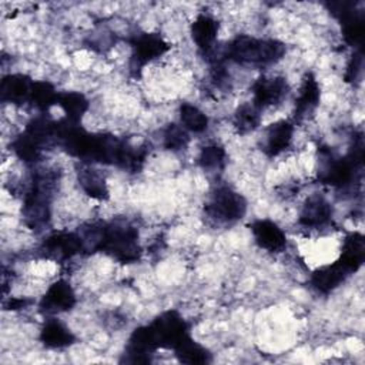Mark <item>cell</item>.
<instances>
[{
	"mask_svg": "<svg viewBox=\"0 0 365 365\" xmlns=\"http://www.w3.org/2000/svg\"><path fill=\"white\" fill-rule=\"evenodd\" d=\"M56 144L83 163L111 164L128 173L140 171L147 157L144 145L137 147L110 134L88 133L80 123L67 118L57 121Z\"/></svg>",
	"mask_w": 365,
	"mask_h": 365,
	"instance_id": "1",
	"label": "cell"
},
{
	"mask_svg": "<svg viewBox=\"0 0 365 365\" xmlns=\"http://www.w3.org/2000/svg\"><path fill=\"white\" fill-rule=\"evenodd\" d=\"M188 335L185 319L177 311H165L148 325L138 327L133 331L121 361L147 364L157 349H174Z\"/></svg>",
	"mask_w": 365,
	"mask_h": 365,
	"instance_id": "2",
	"label": "cell"
},
{
	"mask_svg": "<svg viewBox=\"0 0 365 365\" xmlns=\"http://www.w3.org/2000/svg\"><path fill=\"white\" fill-rule=\"evenodd\" d=\"M285 50V44L275 38L237 36L222 48V54L225 60L241 66L265 67L279 61Z\"/></svg>",
	"mask_w": 365,
	"mask_h": 365,
	"instance_id": "3",
	"label": "cell"
},
{
	"mask_svg": "<svg viewBox=\"0 0 365 365\" xmlns=\"http://www.w3.org/2000/svg\"><path fill=\"white\" fill-rule=\"evenodd\" d=\"M56 180V174L51 171H40L33 175L21 210L24 224L30 230H41L50 221Z\"/></svg>",
	"mask_w": 365,
	"mask_h": 365,
	"instance_id": "4",
	"label": "cell"
},
{
	"mask_svg": "<svg viewBox=\"0 0 365 365\" xmlns=\"http://www.w3.org/2000/svg\"><path fill=\"white\" fill-rule=\"evenodd\" d=\"M98 251L123 264L138 261L141 257V247L137 228L128 222H106Z\"/></svg>",
	"mask_w": 365,
	"mask_h": 365,
	"instance_id": "5",
	"label": "cell"
},
{
	"mask_svg": "<svg viewBox=\"0 0 365 365\" xmlns=\"http://www.w3.org/2000/svg\"><path fill=\"white\" fill-rule=\"evenodd\" d=\"M247 212V200L231 187H217L204 205L205 217L217 225H230Z\"/></svg>",
	"mask_w": 365,
	"mask_h": 365,
	"instance_id": "6",
	"label": "cell"
},
{
	"mask_svg": "<svg viewBox=\"0 0 365 365\" xmlns=\"http://www.w3.org/2000/svg\"><path fill=\"white\" fill-rule=\"evenodd\" d=\"M356 168L348 157H339L329 147L318 150V180L331 187H345L355 178Z\"/></svg>",
	"mask_w": 365,
	"mask_h": 365,
	"instance_id": "7",
	"label": "cell"
},
{
	"mask_svg": "<svg viewBox=\"0 0 365 365\" xmlns=\"http://www.w3.org/2000/svg\"><path fill=\"white\" fill-rule=\"evenodd\" d=\"M325 6L339 21L345 43L355 48H362V38L365 33L364 11L356 10V4L352 1H328Z\"/></svg>",
	"mask_w": 365,
	"mask_h": 365,
	"instance_id": "8",
	"label": "cell"
},
{
	"mask_svg": "<svg viewBox=\"0 0 365 365\" xmlns=\"http://www.w3.org/2000/svg\"><path fill=\"white\" fill-rule=\"evenodd\" d=\"M40 252L43 257L64 262L71 259L73 257L84 252L83 241L78 232H68V231H58L50 234L41 244Z\"/></svg>",
	"mask_w": 365,
	"mask_h": 365,
	"instance_id": "9",
	"label": "cell"
},
{
	"mask_svg": "<svg viewBox=\"0 0 365 365\" xmlns=\"http://www.w3.org/2000/svg\"><path fill=\"white\" fill-rule=\"evenodd\" d=\"M168 50L170 44L160 34L140 33L131 38V68L140 70Z\"/></svg>",
	"mask_w": 365,
	"mask_h": 365,
	"instance_id": "10",
	"label": "cell"
},
{
	"mask_svg": "<svg viewBox=\"0 0 365 365\" xmlns=\"http://www.w3.org/2000/svg\"><path fill=\"white\" fill-rule=\"evenodd\" d=\"M289 86L284 77H259L252 84V104L259 110L281 103Z\"/></svg>",
	"mask_w": 365,
	"mask_h": 365,
	"instance_id": "11",
	"label": "cell"
},
{
	"mask_svg": "<svg viewBox=\"0 0 365 365\" xmlns=\"http://www.w3.org/2000/svg\"><path fill=\"white\" fill-rule=\"evenodd\" d=\"M74 305H76V294L71 285L64 279H58L53 282L40 301L41 311L48 314L70 311Z\"/></svg>",
	"mask_w": 365,
	"mask_h": 365,
	"instance_id": "12",
	"label": "cell"
},
{
	"mask_svg": "<svg viewBox=\"0 0 365 365\" xmlns=\"http://www.w3.org/2000/svg\"><path fill=\"white\" fill-rule=\"evenodd\" d=\"M332 207L319 194L308 197L299 212V224L305 228H321L331 222Z\"/></svg>",
	"mask_w": 365,
	"mask_h": 365,
	"instance_id": "13",
	"label": "cell"
},
{
	"mask_svg": "<svg viewBox=\"0 0 365 365\" xmlns=\"http://www.w3.org/2000/svg\"><path fill=\"white\" fill-rule=\"evenodd\" d=\"M254 241L262 250L269 252H279L287 247V237L284 231L269 220H257L250 225Z\"/></svg>",
	"mask_w": 365,
	"mask_h": 365,
	"instance_id": "14",
	"label": "cell"
},
{
	"mask_svg": "<svg viewBox=\"0 0 365 365\" xmlns=\"http://www.w3.org/2000/svg\"><path fill=\"white\" fill-rule=\"evenodd\" d=\"M319 98H321V90H319L318 80L312 73H307L302 78L299 93L295 100L294 120L302 121L308 118L318 107Z\"/></svg>",
	"mask_w": 365,
	"mask_h": 365,
	"instance_id": "15",
	"label": "cell"
},
{
	"mask_svg": "<svg viewBox=\"0 0 365 365\" xmlns=\"http://www.w3.org/2000/svg\"><path fill=\"white\" fill-rule=\"evenodd\" d=\"M294 124L288 120H279L268 125L264 135L262 151L268 157H277L284 153L292 143Z\"/></svg>",
	"mask_w": 365,
	"mask_h": 365,
	"instance_id": "16",
	"label": "cell"
},
{
	"mask_svg": "<svg viewBox=\"0 0 365 365\" xmlns=\"http://www.w3.org/2000/svg\"><path fill=\"white\" fill-rule=\"evenodd\" d=\"M34 81L21 73H14L4 76L0 83V98L3 103L10 104H24L30 100L31 88Z\"/></svg>",
	"mask_w": 365,
	"mask_h": 365,
	"instance_id": "17",
	"label": "cell"
},
{
	"mask_svg": "<svg viewBox=\"0 0 365 365\" xmlns=\"http://www.w3.org/2000/svg\"><path fill=\"white\" fill-rule=\"evenodd\" d=\"M220 30L218 21L210 14H198L191 24V37L202 56L215 48L217 34Z\"/></svg>",
	"mask_w": 365,
	"mask_h": 365,
	"instance_id": "18",
	"label": "cell"
},
{
	"mask_svg": "<svg viewBox=\"0 0 365 365\" xmlns=\"http://www.w3.org/2000/svg\"><path fill=\"white\" fill-rule=\"evenodd\" d=\"M349 271L336 259L332 264L322 265L317 268L311 274V285L321 294H329L335 288H338L346 278H348Z\"/></svg>",
	"mask_w": 365,
	"mask_h": 365,
	"instance_id": "19",
	"label": "cell"
},
{
	"mask_svg": "<svg viewBox=\"0 0 365 365\" xmlns=\"http://www.w3.org/2000/svg\"><path fill=\"white\" fill-rule=\"evenodd\" d=\"M365 259V240L361 232H349L342 244V251L338 261L349 271H358Z\"/></svg>",
	"mask_w": 365,
	"mask_h": 365,
	"instance_id": "20",
	"label": "cell"
},
{
	"mask_svg": "<svg viewBox=\"0 0 365 365\" xmlns=\"http://www.w3.org/2000/svg\"><path fill=\"white\" fill-rule=\"evenodd\" d=\"M40 341L47 348L60 349V348H66V346H70L71 344H74L76 336L63 322L51 318V319L46 321V324L41 328Z\"/></svg>",
	"mask_w": 365,
	"mask_h": 365,
	"instance_id": "21",
	"label": "cell"
},
{
	"mask_svg": "<svg viewBox=\"0 0 365 365\" xmlns=\"http://www.w3.org/2000/svg\"><path fill=\"white\" fill-rule=\"evenodd\" d=\"M77 178L80 187L88 197L98 201H104L108 198V187L106 178L98 173V170L90 165H83L78 168Z\"/></svg>",
	"mask_w": 365,
	"mask_h": 365,
	"instance_id": "22",
	"label": "cell"
},
{
	"mask_svg": "<svg viewBox=\"0 0 365 365\" xmlns=\"http://www.w3.org/2000/svg\"><path fill=\"white\" fill-rule=\"evenodd\" d=\"M56 130L57 121L51 120L46 114H41L27 123L24 133H27L34 141H37L41 148H46L51 144H56Z\"/></svg>",
	"mask_w": 365,
	"mask_h": 365,
	"instance_id": "23",
	"label": "cell"
},
{
	"mask_svg": "<svg viewBox=\"0 0 365 365\" xmlns=\"http://www.w3.org/2000/svg\"><path fill=\"white\" fill-rule=\"evenodd\" d=\"M173 351L177 359L182 364H207L211 361V354L190 335L185 336Z\"/></svg>",
	"mask_w": 365,
	"mask_h": 365,
	"instance_id": "24",
	"label": "cell"
},
{
	"mask_svg": "<svg viewBox=\"0 0 365 365\" xmlns=\"http://www.w3.org/2000/svg\"><path fill=\"white\" fill-rule=\"evenodd\" d=\"M57 106L61 107V110L66 114V118L71 123H80L86 111L88 110V100L76 91H66L58 94Z\"/></svg>",
	"mask_w": 365,
	"mask_h": 365,
	"instance_id": "25",
	"label": "cell"
},
{
	"mask_svg": "<svg viewBox=\"0 0 365 365\" xmlns=\"http://www.w3.org/2000/svg\"><path fill=\"white\" fill-rule=\"evenodd\" d=\"M58 94L60 93L54 88V86L51 83H48V81H34L29 103H31L33 107H36L38 111H41L44 114L53 106H57Z\"/></svg>",
	"mask_w": 365,
	"mask_h": 365,
	"instance_id": "26",
	"label": "cell"
},
{
	"mask_svg": "<svg viewBox=\"0 0 365 365\" xmlns=\"http://www.w3.org/2000/svg\"><path fill=\"white\" fill-rule=\"evenodd\" d=\"M261 123V110L252 103L241 104L234 113V127L237 133L247 134L254 131Z\"/></svg>",
	"mask_w": 365,
	"mask_h": 365,
	"instance_id": "27",
	"label": "cell"
},
{
	"mask_svg": "<svg viewBox=\"0 0 365 365\" xmlns=\"http://www.w3.org/2000/svg\"><path fill=\"white\" fill-rule=\"evenodd\" d=\"M180 120L181 125L191 133H204L208 127V117L195 106L182 103L180 106Z\"/></svg>",
	"mask_w": 365,
	"mask_h": 365,
	"instance_id": "28",
	"label": "cell"
},
{
	"mask_svg": "<svg viewBox=\"0 0 365 365\" xmlns=\"http://www.w3.org/2000/svg\"><path fill=\"white\" fill-rule=\"evenodd\" d=\"M11 148L14 154L26 164H34L40 158L43 150L41 145L24 131L14 138V141L11 143Z\"/></svg>",
	"mask_w": 365,
	"mask_h": 365,
	"instance_id": "29",
	"label": "cell"
},
{
	"mask_svg": "<svg viewBox=\"0 0 365 365\" xmlns=\"http://www.w3.org/2000/svg\"><path fill=\"white\" fill-rule=\"evenodd\" d=\"M227 153L218 144H208L201 148L198 154V165L207 173L221 171L225 165Z\"/></svg>",
	"mask_w": 365,
	"mask_h": 365,
	"instance_id": "30",
	"label": "cell"
},
{
	"mask_svg": "<svg viewBox=\"0 0 365 365\" xmlns=\"http://www.w3.org/2000/svg\"><path fill=\"white\" fill-rule=\"evenodd\" d=\"M190 143L188 131L178 124H168L163 134V144L170 151H181Z\"/></svg>",
	"mask_w": 365,
	"mask_h": 365,
	"instance_id": "31",
	"label": "cell"
},
{
	"mask_svg": "<svg viewBox=\"0 0 365 365\" xmlns=\"http://www.w3.org/2000/svg\"><path fill=\"white\" fill-rule=\"evenodd\" d=\"M362 68H364V54H362V48H356L354 51V54L351 56L348 64H346V70L344 74V80L346 83H356L361 78L362 74Z\"/></svg>",
	"mask_w": 365,
	"mask_h": 365,
	"instance_id": "32",
	"label": "cell"
},
{
	"mask_svg": "<svg viewBox=\"0 0 365 365\" xmlns=\"http://www.w3.org/2000/svg\"><path fill=\"white\" fill-rule=\"evenodd\" d=\"M29 304H30V301L23 299V298H10V299L4 304V307H6L7 309H13V311H16V309L26 308Z\"/></svg>",
	"mask_w": 365,
	"mask_h": 365,
	"instance_id": "33",
	"label": "cell"
}]
</instances>
